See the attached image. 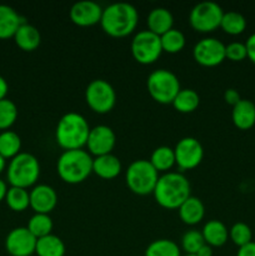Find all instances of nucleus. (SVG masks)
Wrapping results in <instances>:
<instances>
[{"mask_svg":"<svg viewBox=\"0 0 255 256\" xmlns=\"http://www.w3.org/2000/svg\"><path fill=\"white\" fill-rule=\"evenodd\" d=\"M139 22L136 8L130 2H118L102 9V25L108 35L114 38H124L132 34Z\"/></svg>","mask_w":255,"mask_h":256,"instance_id":"nucleus-1","label":"nucleus"},{"mask_svg":"<svg viewBox=\"0 0 255 256\" xmlns=\"http://www.w3.org/2000/svg\"><path fill=\"white\" fill-rule=\"evenodd\" d=\"M152 194L160 206L178 209L190 196V182L182 172H168L159 176Z\"/></svg>","mask_w":255,"mask_h":256,"instance_id":"nucleus-2","label":"nucleus"},{"mask_svg":"<svg viewBox=\"0 0 255 256\" xmlns=\"http://www.w3.org/2000/svg\"><path fill=\"white\" fill-rule=\"evenodd\" d=\"M92 128L82 114L75 112H66L60 118L55 130V139L64 150L82 149L86 145Z\"/></svg>","mask_w":255,"mask_h":256,"instance_id":"nucleus-3","label":"nucleus"},{"mask_svg":"<svg viewBox=\"0 0 255 256\" xmlns=\"http://www.w3.org/2000/svg\"><path fill=\"white\" fill-rule=\"evenodd\" d=\"M60 179L68 184L82 182L92 172V158L86 150H64L56 162Z\"/></svg>","mask_w":255,"mask_h":256,"instance_id":"nucleus-4","label":"nucleus"},{"mask_svg":"<svg viewBox=\"0 0 255 256\" xmlns=\"http://www.w3.org/2000/svg\"><path fill=\"white\" fill-rule=\"evenodd\" d=\"M39 175V160L30 152H19L8 165L6 178L12 186L28 189L38 182Z\"/></svg>","mask_w":255,"mask_h":256,"instance_id":"nucleus-5","label":"nucleus"},{"mask_svg":"<svg viewBox=\"0 0 255 256\" xmlns=\"http://www.w3.org/2000/svg\"><path fill=\"white\" fill-rule=\"evenodd\" d=\"M158 179H159L158 172L152 162L145 159L134 160L128 166L125 174L128 188L136 195L152 194Z\"/></svg>","mask_w":255,"mask_h":256,"instance_id":"nucleus-6","label":"nucleus"},{"mask_svg":"<svg viewBox=\"0 0 255 256\" xmlns=\"http://www.w3.org/2000/svg\"><path fill=\"white\" fill-rule=\"evenodd\" d=\"M146 86L150 96L160 104H172L182 89L176 75L168 69H158L150 72Z\"/></svg>","mask_w":255,"mask_h":256,"instance_id":"nucleus-7","label":"nucleus"},{"mask_svg":"<svg viewBox=\"0 0 255 256\" xmlns=\"http://www.w3.org/2000/svg\"><path fill=\"white\" fill-rule=\"evenodd\" d=\"M224 10L218 2L205 0L192 6L189 14V22L192 28L200 32H210L220 28Z\"/></svg>","mask_w":255,"mask_h":256,"instance_id":"nucleus-8","label":"nucleus"},{"mask_svg":"<svg viewBox=\"0 0 255 256\" xmlns=\"http://www.w3.org/2000/svg\"><path fill=\"white\" fill-rule=\"evenodd\" d=\"M85 102L98 114L109 112L116 102V92L110 82L104 79H94L85 89Z\"/></svg>","mask_w":255,"mask_h":256,"instance_id":"nucleus-9","label":"nucleus"},{"mask_svg":"<svg viewBox=\"0 0 255 256\" xmlns=\"http://www.w3.org/2000/svg\"><path fill=\"white\" fill-rule=\"evenodd\" d=\"M132 54L140 64H152L162 52V40L159 35L150 30H140L132 40Z\"/></svg>","mask_w":255,"mask_h":256,"instance_id":"nucleus-10","label":"nucleus"},{"mask_svg":"<svg viewBox=\"0 0 255 256\" xmlns=\"http://www.w3.org/2000/svg\"><path fill=\"white\" fill-rule=\"evenodd\" d=\"M175 164L180 170H190L196 168L204 158L202 142L192 136H185L176 142L174 148Z\"/></svg>","mask_w":255,"mask_h":256,"instance_id":"nucleus-11","label":"nucleus"},{"mask_svg":"<svg viewBox=\"0 0 255 256\" xmlns=\"http://www.w3.org/2000/svg\"><path fill=\"white\" fill-rule=\"evenodd\" d=\"M192 56L202 66H216L225 58V44L216 38H204L192 48Z\"/></svg>","mask_w":255,"mask_h":256,"instance_id":"nucleus-12","label":"nucleus"},{"mask_svg":"<svg viewBox=\"0 0 255 256\" xmlns=\"http://www.w3.org/2000/svg\"><path fill=\"white\" fill-rule=\"evenodd\" d=\"M36 240L28 228H14L5 238V249L12 256H30L35 252Z\"/></svg>","mask_w":255,"mask_h":256,"instance_id":"nucleus-13","label":"nucleus"},{"mask_svg":"<svg viewBox=\"0 0 255 256\" xmlns=\"http://www.w3.org/2000/svg\"><path fill=\"white\" fill-rule=\"evenodd\" d=\"M115 142H116V136L112 128L108 125H96L90 129L86 146L89 154L102 156V155L112 154Z\"/></svg>","mask_w":255,"mask_h":256,"instance_id":"nucleus-14","label":"nucleus"},{"mask_svg":"<svg viewBox=\"0 0 255 256\" xmlns=\"http://www.w3.org/2000/svg\"><path fill=\"white\" fill-rule=\"evenodd\" d=\"M102 8L92 0H80L70 8V19L79 26H92L102 20Z\"/></svg>","mask_w":255,"mask_h":256,"instance_id":"nucleus-15","label":"nucleus"},{"mask_svg":"<svg viewBox=\"0 0 255 256\" xmlns=\"http://www.w3.org/2000/svg\"><path fill=\"white\" fill-rule=\"evenodd\" d=\"M30 194V208L35 214H49L58 204V194L54 188L46 184H39L32 189Z\"/></svg>","mask_w":255,"mask_h":256,"instance_id":"nucleus-16","label":"nucleus"},{"mask_svg":"<svg viewBox=\"0 0 255 256\" xmlns=\"http://www.w3.org/2000/svg\"><path fill=\"white\" fill-rule=\"evenodd\" d=\"M232 120L240 130H249L255 125V104L252 100L242 99L232 106Z\"/></svg>","mask_w":255,"mask_h":256,"instance_id":"nucleus-17","label":"nucleus"},{"mask_svg":"<svg viewBox=\"0 0 255 256\" xmlns=\"http://www.w3.org/2000/svg\"><path fill=\"white\" fill-rule=\"evenodd\" d=\"M146 24L148 30L162 36V34L172 29L174 16H172V12L168 10L166 8H154L152 10H150L149 15H148Z\"/></svg>","mask_w":255,"mask_h":256,"instance_id":"nucleus-18","label":"nucleus"},{"mask_svg":"<svg viewBox=\"0 0 255 256\" xmlns=\"http://www.w3.org/2000/svg\"><path fill=\"white\" fill-rule=\"evenodd\" d=\"M122 172V162L119 158L112 154L95 156L92 159V172L102 179H114Z\"/></svg>","mask_w":255,"mask_h":256,"instance_id":"nucleus-19","label":"nucleus"},{"mask_svg":"<svg viewBox=\"0 0 255 256\" xmlns=\"http://www.w3.org/2000/svg\"><path fill=\"white\" fill-rule=\"evenodd\" d=\"M22 19L14 8L0 4V39L14 38L15 32L22 24Z\"/></svg>","mask_w":255,"mask_h":256,"instance_id":"nucleus-20","label":"nucleus"},{"mask_svg":"<svg viewBox=\"0 0 255 256\" xmlns=\"http://www.w3.org/2000/svg\"><path fill=\"white\" fill-rule=\"evenodd\" d=\"M202 238L205 244L210 246H222L229 239V230L220 220H209L204 224L202 229Z\"/></svg>","mask_w":255,"mask_h":256,"instance_id":"nucleus-21","label":"nucleus"},{"mask_svg":"<svg viewBox=\"0 0 255 256\" xmlns=\"http://www.w3.org/2000/svg\"><path fill=\"white\" fill-rule=\"evenodd\" d=\"M179 216L184 224L195 225L202 220L205 215V208L202 200L196 196L190 195L179 208Z\"/></svg>","mask_w":255,"mask_h":256,"instance_id":"nucleus-22","label":"nucleus"},{"mask_svg":"<svg viewBox=\"0 0 255 256\" xmlns=\"http://www.w3.org/2000/svg\"><path fill=\"white\" fill-rule=\"evenodd\" d=\"M15 44L24 52H32L42 42L40 32L32 24L22 22L14 35Z\"/></svg>","mask_w":255,"mask_h":256,"instance_id":"nucleus-23","label":"nucleus"},{"mask_svg":"<svg viewBox=\"0 0 255 256\" xmlns=\"http://www.w3.org/2000/svg\"><path fill=\"white\" fill-rule=\"evenodd\" d=\"M35 254L38 256H64L65 244L56 235H46L36 240Z\"/></svg>","mask_w":255,"mask_h":256,"instance_id":"nucleus-24","label":"nucleus"},{"mask_svg":"<svg viewBox=\"0 0 255 256\" xmlns=\"http://www.w3.org/2000/svg\"><path fill=\"white\" fill-rule=\"evenodd\" d=\"M22 149V139L12 130H4L0 132V155L4 159H12Z\"/></svg>","mask_w":255,"mask_h":256,"instance_id":"nucleus-25","label":"nucleus"},{"mask_svg":"<svg viewBox=\"0 0 255 256\" xmlns=\"http://www.w3.org/2000/svg\"><path fill=\"white\" fill-rule=\"evenodd\" d=\"M149 162H152V165L155 168V170L158 172H168L175 164L174 149H172L170 146H166V145L158 146L156 149L152 150Z\"/></svg>","mask_w":255,"mask_h":256,"instance_id":"nucleus-26","label":"nucleus"},{"mask_svg":"<svg viewBox=\"0 0 255 256\" xmlns=\"http://www.w3.org/2000/svg\"><path fill=\"white\" fill-rule=\"evenodd\" d=\"M172 104L178 112H192L199 106L200 96L194 89H180Z\"/></svg>","mask_w":255,"mask_h":256,"instance_id":"nucleus-27","label":"nucleus"},{"mask_svg":"<svg viewBox=\"0 0 255 256\" xmlns=\"http://www.w3.org/2000/svg\"><path fill=\"white\" fill-rule=\"evenodd\" d=\"M144 256H182V252L174 240L158 239L148 245Z\"/></svg>","mask_w":255,"mask_h":256,"instance_id":"nucleus-28","label":"nucleus"},{"mask_svg":"<svg viewBox=\"0 0 255 256\" xmlns=\"http://www.w3.org/2000/svg\"><path fill=\"white\" fill-rule=\"evenodd\" d=\"M5 202L12 212H24L30 206V194L26 189L10 186L8 189Z\"/></svg>","mask_w":255,"mask_h":256,"instance_id":"nucleus-29","label":"nucleus"},{"mask_svg":"<svg viewBox=\"0 0 255 256\" xmlns=\"http://www.w3.org/2000/svg\"><path fill=\"white\" fill-rule=\"evenodd\" d=\"M220 28L229 35H239L246 29V19L238 12H226L222 15Z\"/></svg>","mask_w":255,"mask_h":256,"instance_id":"nucleus-30","label":"nucleus"},{"mask_svg":"<svg viewBox=\"0 0 255 256\" xmlns=\"http://www.w3.org/2000/svg\"><path fill=\"white\" fill-rule=\"evenodd\" d=\"M52 226L54 224L49 214H34L30 218L26 228L36 239H40L52 234Z\"/></svg>","mask_w":255,"mask_h":256,"instance_id":"nucleus-31","label":"nucleus"},{"mask_svg":"<svg viewBox=\"0 0 255 256\" xmlns=\"http://www.w3.org/2000/svg\"><path fill=\"white\" fill-rule=\"evenodd\" d=\"M160 40H162V52H170V54L179 52L185 46V42H186L184 32L175 28L162 34L160 36Z\"/></svg>","mask_w":255,"mask_h":256,"instance_id":"nucleus-32","label":"nucleus"},{"mask_svg":"<svg viewBox=\"0 0 255 256\" xmlns=\"http://www.w3.org/2000/svg\"><path fill=\"white\" fill-rule=\"evenodd\" d=\"M18 108L12 100H0V130H9V128L16 122Z\"/></svg>","mask_w":255,"mask_h":256,"instance_id":"nucleus-33","label":"nucleus"},{"mask_svg":"<svg viewBox=\"0 0 255 256\" xmlns=\"http://www.w3.org/2000/svg\"><path fill=\"white\" fill-rule=\"evenodd\" d=\"M229 238L236 246L242 248L252 242V232L245 222H235L229 229Z\"/></svg>","mask_w":255,"mask_h":256,"instance_id":"nucleus-34","label":"nucleus"},{"mask_svg":"<svg viewBox=\"0 0 255 256\" xmlns=\"http://www.w3.org/2000/svg\"><path fill=\"white\" fill-rule=\"evenodd\" d=\"M204 244L205 242L202 232H198V230H188L182 238V248L188 255H196V252Z\"/></svg>","mask_w":255,"mask_h":256,"instance_id":"nucleus-35","label":"nucleus"},{"mask_svg":"<svg viewBox=\"0 0 255 256\" xmlns=\"http://www.w3.org/2000/svg\"><path fill=\"white\" fill-rule=\"evenodd\" d=\"M225 58L232 62H242V60L246 59L248 52L245 42H232L225 45Z\"/></svg>","mask_w":255,"mask_h":256,"instance_id":"nucleus-36","label":"nucleus"},{"mask_svg":"<svg viewBox=\"0 0 255 256\" xmlns=\"http://www.w3.org/2000/svg\"><path fill=\"white\" fill-rule=\"evenodd\" d=\"M224 100L229 105L234 106L242 100V98H240V94L235 89H226L224 92Z\"/></svg>","mask_w":255,"mask_h":256,"instance_id":"nucleus-37","label":"nucleus"},{"mask_svg":"<svg viewBox=\"0 0 255 256\" xmlns=\"http://www.w3.org/2000/svg\"><path fill=\"white\" fill-rule=\"evenodd\" d=\"M245 46H246L248 58H249V60L252 64H255V32H252L248 38V40L245 42Z\"/></svg>","mask_w":255,"mask_h":256,"instance_id":"nucleus-38","label":"nucleus"},{"mask_svg":"<svg viewBox=\"0 0 255 256\" xmlns=\"http://www.w3.org/2000/svg\"><path fill=\"white\" fill-rule=\"evenodd\" d=\"M236 256H255V242H249L244 246L239 248Z\"/></svg>","mask_w":255,"mask_h":256,"instance_id":"nucleus-39","label":"nucleus"},{"mask_svg":"<svg viewBox=\"0 0 255 256\" xmlns=\"http://www.w3.org/2000/svg\"><path fill=\"white\" fill-rule=\"evenodd\" d=\"M8 90H9V85H8V82L4 79V78L0 75V100L5 99L8 94Z\"/></svg>","mask_w":255,"mask_h":256,"instance_id":"nucleus-40","label":"nucleus"},{"mask_svg":"<svg viewBox=\"0 0 255 256\" xmlns=\"http://www.w3.org/2000/svg\"><path fill=\"white\" fill-rule=\"evenodd\" d=\"M196 256H212V249L210 245L204 244L200 248L199 252H196Z\"/></svg>","mask_w":255,"mask_h":256,"instance_id":"nucleus-41","label":"nucleus"},{"mask_svg":"<svg viewBox=\"0 0 255 256\" xmlns=\"http://www.w3.org/2000/svg\"><path fill=\"white\" fill-rule=\"evenodd\" d=\"M8 189H9V188L6 186V182H5L2 179H0V202L5 200Z\"/></svg>","mask_w":255,"mask_h":256,"instance_id":"nucleus-42","label":"nucleus"},{"mask_svg":"<svg viewBox=\"0 0 255 256\" xmlns=\"http://www.w3.org/2000/svg\"><path fill=\"white\" fill-rule=\"evenodd\" d=\"M4 169H5V159L0 155V174H2Z\"/></svg>","mask_w":255,"mask_h":256,"instance_id":"nucleus-43","label":"nucleus"},{"mask_svg":"<svg viewBox=\"0 0 255 256\" xmlns=\"http://www.w3.org/2000/svg\"><path fill=\"white\" fill-rule=\"evenodd\" d=\"M184 256H196V255H188V254H186V255H184Z\"/></svg>","mask_w":255,"mask_h":256,"instance_id":"nucleus-44","label":"nucleus"}]
</instances>
